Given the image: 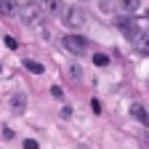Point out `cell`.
I'll list each match as a JSON object with an SVG mask.
<instances>
[{
	"mask_svg": "<svg viewBox=\"0 0 149 149\" xmlns=\"http://www.w3.org/2000/svg\"><path fill=\"white\" fill-rule=\"evenodd\" d=\"M125 37H128V40L130 43H136L139 40V37H141V29H139V24L133 22V19H117V24H115Z\"/></svg>",
	"mask_w": 149,
	"mask_h": 149,
	"instance_id": "4",
	"label": "cell"
},
{
	"mask_svg": "<svg viewBox=\"0 0 149 149\" xmlns=\"http://www.w3.org/2000/svg\"><path fill=\"white\" fill-rule=\"evenodd\" d=\"M99 11L101 13H115L117 11V0H99Z\"/></svg>",
	"mask_w": 149,
	"mask_h": 149,
	"instance_id": "10",
	"label": "cell"
},
{
	"mask_svg": "<svg viewBox=\"0 0 149 149\" xmlns=\"http://www.w3.org/2000/svg\"><path fill=\"white\" fill-rule=\"evenodd\" d=\"M51 93H53L56 99H64V91H61V88H51Z\"/></svg>",
	"mask_w": 149,
	"mask_h": 149,
	"instance_id": "16",
	"label": "cell"
},
{
	"mask_svg": "<svg viewBox=\"0 0 149 149\" xmlns=\"http://www.w3.org/2000/svg\"><path fill=\"white\" fill-rule=\"evenodd\" d=\"M61 45H64V51H69V53H74V56H83L91 43L85 40V37H80V35H64V37H61Z\"/></svg>",
	"mask_w": 149,
	"mask_h": 149,
	"instance_id": "3",
	"label": "cell"
},
{
	"mask_svg": "<svg viewBox=\"0 0 149 149\" xmlns=\"http://www.w3.org/2000/svg\"><path fill=\"white\" fill-rule=\"evenodd\" d=\"M24 149H37V141H35V139H27V141H24Z\"/></svg>",
	"mask_w": 149,
	"mask_h": 149,
	"instance_id": "15",
	"label": "cell"
},
{
	"mask_svg": "<svg viewBox=\"0 0 149 149\" xmlns=\"http://www.w3.org/2000/svg\"><path fill=\"white\" fill-rule=\"evenodd\" d=\"M120 6H123V11H128V13H136L139 6H141V0H120Z\"/></svg>",
	"mask_w": 149,
	"mask_h": 149,
	"instance_id": "11",
	"label": "cell"
},
{
	"mask_svg": "<svg viewBox=\"0 0 149 149\" xmlns=\"http://www.w3.org/2000/svg\"><path fill=\"white\" fill-rule=\"evenodd\" d=\"M85 19H88V13H85L83 6H77V3L64 6V11H61V22H64V27H69V29H80V27L85 24Z\"/></svg>",
	"mask_w": 149,
	"mask_h": 149,
	"instance_id": "2",
	"label": "cell"
},
{
	"mask_svg": "<svg viewBox=\"0 0 149 149\" xmlns=\"http://www.w3.org/2000/svg\"><path fill=\"white\" fill-rule=\"evenodd\" d=\"M133 45H136V51H141V53H149V37H146V35H141V37H139V40H136Z\"/></svg>",
	"mask_w": 149,
	"mask_h": 149,
	"instance_id": "12",
	"label": "cell"
},
{
	"mask_svg": "<svg viewBox=\"0 0 149 149\" xmlns=\"http://www.w3.org/2000/svg\"><path fill=\"white\" fill-rule=\"evenodd\" d=\"M19 16H22V22L29 24V27H37V24H43L45 22V11L43 6L37 3V0H29V3H22V8H19Z\"/></svg>",
	"mask_w": 149,
	"mask_h": 149,
	"instance_id": "1",
	"label": "cell"
},
{
	"mask_svg": "<svg viewBox=\"0 0 149 149\" xmlns=\"http://www.w3.org/2000/svg\"><path fill=\"white\" fill-rule=\"evenodd\" d=\"M24 69L32 72V74H43V72H45V67H43L40 61H35V59H24Z\"/></svg>",
	"mask_w": 149,
	"mask_h": 149,
	"instance_id": "9",
	"label": "cell"
},
{
	"mask_svg": "<svg viewBox=\"0 0 149 149\" xmlns=\"http://www.w3.org/2000/svg\"><path fill=\"white\" fill-rule=\"evenodd\" d=\"M19 6L16 0H0V16H13V13H19Z\"/></svg>",
	"mask_w": 149,
	"mask_h": 149,
	"instance_id": "6",
	"label": "cell"
},
{
	"mask_svg": "<svg viewBox=\"0 0 149 149\" xmlns=\"http://www.w3.org/2000/svg\"><path fill=\"white\" fill-rule=\"evenodd\" d=\"M93 61H96V67H109V56L107 53H93Z\"/></svg>",
	"mask_w": 149,
	"mask_h": 149,
	"instance_id": "13",
	"label": "cell"
},
{
	"mask_svg": "<svg viewBox=\"0 0 149 149\" xmlns=\"http://www.w3.org/2000/svg\"><path fill=\"white\" fill-rule=\"evenodd\" d=\"M11 107H13L16 112H24V109H27V93H22V91H19L16 96L11 99Z\"/></svg>",
	"mask_w": 149,
	"mask_h": 149,
	"instance_id": "8",
	"label": "cell"
},
{
	"mask_svg": "<svg viewBox=\"0 0 149 149\" xmlns=\"http://www.w3.org/2000/svg\"><path fill=\"white\" fill-rule=\"evenodd\" d=\"M37 3L43 6V11L48 16H61V11H64V3H61V0H37Z\"/></svg>",
	"mask_w": 149,
	"mask_h": 149,
	"instance_id": "5",
	"label": "cell"
},
{
	"mask_svg": "<svg viewBox=\"0 0 149 149\" xmlns=\"http://www.w3.org/2000/svg\"><path fill=\"white\" fill-rule=\"evenodd\" d=\"M130 115H133L141 125H146V128H149V112H146L141 104H133V107H130Z\"/></svg>",
	"mask_w": 149,
	"mask_h": 149,
	"instance_id": "7",
	"label": "cell"
},
{
	"mask_svg": "<svg viewBox=\"0 0 149 149\" xmlns=\"http://www.w3.org/2000/svg\"><path fill=\"white\" fill-rule=\"evenodd\" d=\"M6 48H11V51H16V48H19V43H16V37L6 35Z\"/></svg>",
	"mask_w": 149,
	"mask_h": 149,
	"instance_id": "14",
	"label": "cell"
}]
</instances>
